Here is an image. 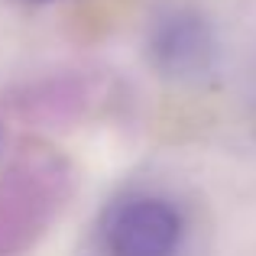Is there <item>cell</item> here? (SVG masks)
Instances as JSON below:
<instances>
[{"instance_id":"obj_1","label":"cell","mask_w":256,"mask_h":256,"mask_svg":"<svg viewBox=\"0 0 256 256\" xmlns=\"http://www.w3.org/2000/svg\"><path fill=\"white\" fill-rule=\"evenodd\" d=\"M182 214L156 194H130L104 211L98 240L104 256H175L182 246Z\"/></svg>"},{"instance_id":"obj_2","label":"cell","mask_w":256,"mask_h":256,"mask_svg":"<svg viewBox=\"0 0 256 256\" xmlns=\"http://www.w3.org/2000/svg\"><path fill=\"white\" fill-rule=\"evenodd\" d=\"M152 58L166 75H194L211 58V39L198 16L175 13L152 32Z\"/></svg>"},{"instance_id":"obj_3","label":"cell","mask_w":256,"mask_h":256,"mask_svg":"<svg viewBox=\"0 0 256 256\" xmlns=\"http://www.w3.org/2000/svg\"><path fill=\"white\" fill-rule=\"evenodd\" d=\"M26 4H52V0H26Z\"/></svg>"}]
</instances>
